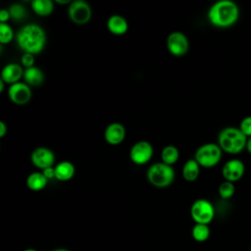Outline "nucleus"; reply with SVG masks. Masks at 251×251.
<instances>
[{
  "instance_id": "nucleus-1",
  "label": "nucleus",
  "mask_w": 251,
  "mask_h": 251,
  "mask_svg": "<svg viewBox=\"0 0 251 251\" xmlns=\"http://www.w3.org/2000/svg\"><path fill=\"white\" fill-rule=\"evenodd\" d=\"M17 44L24 53L38 54L46 44V33L44 29L35 24L24 25L16 35Z\"/></svg>"
},
{
  "instance_id": "nucleus-2",
  "label": "nucleus",
  "mask_w": 251,
  "mask_h": 251,
  "mask_svg": "<svg viewBox=\"0 0 251 251\" xmlns=\"http://www.w3.org/2000/svg\"><path fill=\"white\" fill-rule=\"evenodd\" d=\"M208 20L216 27L226 28L233 25L239 18V8L231 0H220L208 11Z\"/></svg>"
},
{
  "instance_id": "nucleus-3",
  "label": "nucleus",
  "mask_w": 251,
  "mask_h": 251,
  "mask_svg": "<svg viewBox=\"0 0 251 251\" xmlns=\"http://www.w3.org/2000/svg\"><path fill=\"white\" fill-rule=\"evenodd\" d=\"M247 139L239 127L227 126L220 131L218 144L224 152L236 155L246 149Z\"/></svg>"
},
{
  "instance_id": "nucleus-4",
  "label": "nucleus",
  "mask_w": 251,
  "mask_h": 251,
  "mask_svg": "<svg viewBox=\"0 0 251 251\" xmlns=\"http://www.w3.org/2000/svg\"><path fill=\"white\" fill-rule=\"evenodd\" d=\"M147 180L155 187L164 188L171 185L175 180V170L163 162L155 163L147 170Z\"/></svg>"
},
{
  "instance_id": "nucleus-5",
  "label": "nucleus",
  "mask_w": 251,
  "mask_h": 251,
  "mask_svg": "<svg viewBox=\"0 0 251 251\" xmlns=\"http://www.w3.org/2000/svg\"><path fill=\"white\" fill-rule=\"evenodd\" d=\"M223 150L216 143H206L201 145L195 152L194 159L203 168H213L217 166L222 159Z\"/></svg>"
},
{
  "instance_id": "nucleus-6",
  "label": "nucleus",
  "mask_w": 251,
  "mask_h": 251,
  "mask_svg": "<svg viewBox=\"0 0 251 251\" xmlns=\"http://www.w3.org/2000/svg\"><path fill=\"white\" fill-rule=\"evenodd\" d=\"M190 216L195 224L209 225L215 217V208L207 199H197L190 207Z\"/></svg>"
},
{
  "instance_id": "nucleus-7",
  "label": "nucleus",
  "mask_w": 251,
  "mask_h": 251,
  "mask_svg": "<svg viewBox=\"0 0 251 251\" xmlns=\"http://www.w3.org/2000/svg\"><path fill=\"white\" fill-rule=\"evenodd\" d=\"M91 8L88 3L83 0L72 1L68 7V16L75 25H85L91 19Z\"/></svg>"
},
{
  "instance_id": "nucleus-8",
  "label": "nucleus",
  "mask_w": 251,
  "mask_h": 251,
  "mask_svg": "<svg viewBox=\"0 0 251 251\" xmlns=\"http://www.w3.org/2000/svg\"><path fill=\"white\" fill-rule=\"evenodd\" d=\"M167 47L172 55L181 57L187 53L189 49V41L184 33L180 31H173L167 38Z\"/></svg>"
},
{
  "instance_id": "nucleus-9",
  "label": "nucleus",
  "mask_w": 251,
  "mask_h": 251,
  "mask_svg": "<svg viewBox=\"0 0 251 251\" xmlns=\"http://www.w3.org/2000/svg\"><path fill=\"white\" fill-rule=\"evenodd\" d=\"M153 156V147L151 143L140 140L134 143L129 151V158L136 165H144L148 163Z\"/></svg>"
},
{
  "instance_id": "nucleus-10",
  "label": "nucleus",
  "mask_w": 251,
  "mask_h": 251,
  "mask_svg": "<svg viewBox=\"0 0 251 251\" xmlns=\"http://www.w3.org/2000/svg\"><path fill=\"white\" fill-rule=\"evenodd\" d=\"M8 96L16 105H25L31 99V89L25 82H17L9 86Z\"/></svg>"
},
{
  "instance_id": "nucleus-11",
  "label": "nucleus",
  "mask_w": 251,
  "mask_h": 251,
  "mask_svg": "<svg viewBox=\"0 0 251 251\" xmlns=\"http://www.w3.org/2000/svg\"><path fill=\"white\" fill-rule=\"evenodd\" d=\"M31 163L39 170H45L53 167L55 162V155L53 151L47 147H37L30 155Z\"/></svg>"
},
{
  "instance_id": "nucleus-12",
  "label": "nucleus",
  "mask_w": 251,
  "mask_h": 251,
  "mask_svg": "<svg viewBox=\"0 0 251 251\" xmlns=\"http://www.w3.org/2000/svg\"><path fill=\"white\" fill-rule=\"evenodd\" d=\"M245 173L244 163L239 159H230L225 163L222 169V175L225 180L236 182L243 176Z\"/></svg>"
},
{
  "instance_id": "nucleus-13",
  "label": "nucleus",
  "mask_w": 251,
  "mask_h": 251,
  "mask_svg": "<svg viewBox=\"0 0 251 251\" xmlns=\"http://www.w3.org/2000/svg\"><path fill=\"white\" fill-rule=\"evenodd\" d=\"M126 128L122 124L112 123L105 128L104 138L110 145H119L126 138Z\"/></svg>"
},
{
  "instance_id": "nucleus-14",
  "label": "nucleus",
  "mask_w": 251,
  "mask_h": 251,
  "mask_svg": "<svg viewBox=\"0 0 251 251\" xmlns=\"http://www.w3.org/2000/svg\"><path fill=\"white\" fill-rule=\"evenodd\" d=\"M24 76L23 68L19 64L11 63L6 65L1 71V79L10 85L20 82V79Z\"/></svg>"
},
{
  "instance_id": "nucleus-15",
  "label": "nucleus",
  "mask_w": 251,
  "mask_h": 251,
  "mask_svg": "<svg viewBox=\"0 0 251 251\" xmlns=\"http://www.w3.org/2000/svg\"><path fill=\"white\" fill-rule=\"evenodd\" d=\"M108 30L115 35H123L128 29L127 21L120 15H112L107 21Z\"/></svg>"
},
{
  "instance_id": "nucleus-16",
  "label": "nucleus",
  "mask_w": 251,
  "mask_h": 251,
  "mask_svg": "<svg viewBox=\"0 0 251 251\" xmlns=\"http://www.w3.org/2000/svg\"><path fill=\"white\" fill-rule=\"evenodd\" d=\"M75 169L73 163L69 161H63L55 166V178L60 181H67L73 178Z\"/></svg>"
},
{
  "instance_id": "nucleus-17",
  "label": "nucleus",
  "mask_w": 251,
  "mask_h": 251,
  "mask_svg": "<svg viewBox=\"0 0 251 251\" xmlns=\"http://www.w3.org/2000/svg\"><path fill=\"white\" fill-rule=\"evenodd\" d=\"M24 79L27 85L38 86L44 80V74L39 68L33 66L24 70Z\"/></svg>"
},
{
  "instance_id": "nucleus-18",
  "label": "nucleus",
  "mask_w": 251,
  "mask_h": 251,
  "mask_svg": "<svg viewBox=\"0 0 251 251\" xmlns=\"http://www.w3.org/2000/svg\"><path fill=\"white\" fill-rule=\"evenodd\" d=\"M200 174V166L195 159L186 161L182 167V176L186 181H195Z\"/></svg>"
},
{
  "instance_id": "nucleus-19",
  "label": "nucleus",
  "mask_w": 251,
  "mask_h": 251,
  "mask_svg": "<svg viewBox=\"0 0 251 251\" xmlns=\"http://www.w3.org/2000/svg\"><path fill=\"white\" fill-rule=\"evenodd\" d=\"M48 183V179L45 177V176L39 172L31 173L27 178H26V185L27 187L32 191H40Z\"/></svg>"
},
{
  "instance_id": "nucleus-20",
  "label": "nucleus",
  "mask_w": 251,
  "mask_h": 251,
  "mask_svg": "<svg viewBox=\"0 0 251 251\" xmlns=\"http://www.w3.org/2000/svg\"><path fill=\"white\" fill-rule=\"evenodd\" d=\"M31 9L37 16L47 17L54 10V3L51 0H33L31 1Z\"/></svg>"
},
{
  "instance_id": "nucleus-21",
  "label": "nucleus",
  "mask_w": 251,
  "mask_h": 251,
  "mask_svg": "<svg viewBox=\"0 0 251 251\" xmlns=\"http://www.w3.org/2000/svg\"><path fill=\"white\" fill-rule=\"evenodd\" d=\"M179 152L178 149L174 145H168L162 149L161 160L163 163L172 166L178 160Z\"/></svg>"
},
{
  "instance_id": "nucleus-22",
  "label": "nucleus",
  "mask_w": 251,
  "mask_h": 251,
  "mask_svg": "<svg viewBox=\"0 0 251 251\" xmlns=\"http://www.w3.org/2000/svg\"><path fill=\"white\" fill-rule=\"evenodd\" d=\"M210 227L209 225L195 224L191 229L192 238L196 242H205L210 237Z\"/></svg>"
},
{
  "instance_id": "nucleus-23",
  "label": "nucleus",
  "mask_w": 251,
  "mask_h": 251,
  "mask_svg": "<svg viewBox=\"0 0 251 251\" xmlns=\"http://www.w3.org/2000/svg\"><path fill=\"white\" fill-rule=\"evenodd\" d=\"M218 191L222 199H229L234 195V192H235L234 183L225 180L220 184Z\"/></svg>"
},
{
  "instance_id": "nucleus-24",
  "label": "nucleus",
  "mask_w": 251,
  "mask_h": 251,
  "mask_svg": "<svg viewBox=\"0 0 251 251\" xmlns=\"http://www.w3.org/2000/svg\"><path fill=\"white\" fill-rule=\"evenodd\" d=\"M11 19H13L14 21H22L25 18L26 16V10L24 6H22L21 4H13L10 6V8L8 9Z\"/></svg>"
},
{
  "instance_id": "nucleus-25",
  "label": "nucleus",
  "mask_w": 251,
  "mask_h": 251,
  "mask_svg": "<svg viewBox=\"0 0 251 251\" xmlns=\"http://www.w3.org/2000/svg\"><path fill=\"white\" fill-rule=\"evenodd\" d=\"M14 38V31L8 24L0 23V43L8 44Z\"/></svg>"
},
{
  "instance_id": "nucleus-26",
  "label": "nucleus",
  "mask_w": 251,
  "mask_h": 251,
  "mask_svg": "<svg viewBox=\"0 0 251 251\" xmlns=\"http://www.w3.org/2000/svg\"><path fill=\"white\" fill-rule=\"evenodd\" d=\"M239 129L247 138L251 137V116H246L241 120Z\"/></svg>"
},
{
  "instance_id": "nucleus-27",
  "label": "nucleus",
  "mask_w": 251,
  "mask_h": 251,
  "mask_svg": "<svg viewBox=\"0 0 251 251\" xmlns=\"http://www.w3.org/2000/svg\"><path fill=\"white\" fill-rule=\"evenodd\" d=\"M21 63L25 69L33 67L34 66V55L28 54V53H24L21 57Z\"/></svg>"
},
{
  "instance_id": "nucleus-28",
  "label": "nucleus",
  "mask_w": 251,
  "mask_h": 251,
  "mask_svg": "<svg viewBox=\"0 0 251 251\" xmlns=\"http://www.w3.org/2000/svg\"><path fill=\"white\" fill-rule=\"evenodd\" d=\"M42 174L45 176V177L49 180V179H52L55 177V168L54 167H50V168H47L45 170L42 171Z\"/></svg>"
},
{
  "instance_id": "nucleus-29",
  "label": "nucleus",
  "mask_w": 251,
  "mask_h": 251,
  "mask_svg": "<svg viewBox=\"0 0 251 251\" xmlns=\"http://www.w3.org/2000/svg\"><path fill=\"white\" fill-rule=\"evenodd\" d=\"M11 19V16H10V13L8 10H5V9H2L0 11V23L1 24H6V22Z\"/></svg>"
},
{
  "instance_id": "nucleus-30",
  "label": "nucleus",
  "mask_w": 251,
  "mask_h": 251,
  "mask_svg": "<svg viewBox=\"0 0 251 251\" xmlns=\"http://www.w3.org/2000/svg\"><path fill=\"white\" fill-rule=\"evenodd\" d=\"M8 131V127L4 122H0V138L4 137Z\"/></svg>"
},
{
  "instance_id": "nucleus-31",
  "label": "nucleus",
  "mask_w": 251,
  "mask_h": 251,
  "mask_svg": "<svg viewBox=\"0 0 251 251\" xmlns=\"http://www.w3.org/2000/svg\"><path fill=\"white\" fill-rule=\"evenodd\" d=\"M246 150L247 152L251 155V137L247 139V144H246Z\"/></svg>"
},
{
  "instance_id": "nucleus-32",
  "label": "nucleus",
  "mask_w": 251,
  "mask_h": 251,
  "mask_svg": "<svg viewBox=\"0 0 251 251\" xmlns=\"http://www.w3.org/2000/svg\"><path fill=\"white\" fill-rule=\"evenodd\" d=\"M55 2H56V3H58V4H63V5H64V4H69V5H70V4L72 3V1H71V0H65V1L55 0Z\"/></svg>"
},
{
  "instance_id": "nucleus-33",
  "label": "nucleus",
  "mask_w": 251,
  "mask_h": 251,
  "mask_svg": "<svg viewBox=\"0 0 251 251\" xmlns=\"http://www.w3.org/2000/svg\"><path fill=\"white\" fill-rule=\"evenodd\" d=\"M4 84L5 82L0 78V92H3V89H4Z\"/></svg>"
},
{
  "instance_id": "nucleus-34",
  "label": "nucleus",
  "mask_w": 251,
  "mask_h": 251,
  "mask_svg": "<svg viewBox=\"0 0 251 251\" xmlns=\"http://www.w3.org/2000/svg\"><path fill=\"white\" fill-rule=\"evenodd\" d=\"M52 251H70V250H68L66 248H56V249H54Z\"/></svg>"
},
{
  "instance_id": "nucleus-35",
  "label": "nucleus",
  "mask_w": 251,
  "mask_h": 251,
  "mask_svg": "<svg viewBox=\"0 0 251 251\" xmlns=\"http://www.w3.org/2000/svg\"><path fill=\"white\" fill-rule=\"evenodd\" d=\"M23 251H38V250H36V249H34V248H26V249H25V250H23Z\"/></svg>"
},
{
  "instance_id": "nucleus-36",
  "label": "nucleus",
  "mask_w": 251,
  "mask_h": 251,
  "mask_svg": "<svg viewBox=\"0 0 251 251\" xmlns=\"http://www.w3.org/2000/svg\"><path fill=\"white\" fill-rule=\"evenodd\" d=\"M250 251H251V247H250Z\"/></svg>"
}]
</instances>
